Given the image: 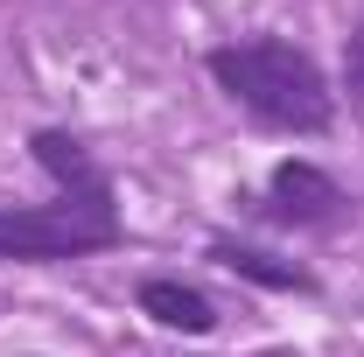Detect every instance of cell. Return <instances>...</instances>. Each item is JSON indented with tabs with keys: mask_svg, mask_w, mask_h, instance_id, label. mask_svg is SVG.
Returning a JSON list of instances; mask_svg holds the SVG:
<instances>
[{
	"mask_svg": "<svg viewBox=\"0 0 364 357\" xmlns=\"http://www.w3.org/2000/svg\"><path fill=\"white\" fill-rule=\"evenodd\" d=\"M28 154L49 176L43 203H0V260L14 267H63V260H98L127 245L119 218V182L70 127H36Z\"/></svg>",
	"mask_w": 364,
	"mask_h": 357,
	"instance_id": "6da1fadb",
	"label": "cell"
},
{
	"mask_svg": "<svg viewBox=\"0 0 364 357\" xmlns=\"http://www.w3.org/2000/svg\"><path fill=\"white\" fill-rule=\"evenodd\" d=\"M210 85L259 127V134H294V140H322L336 127V85L316 63V49L294 36H231V43L203 49Z\"/></svg>",
	"mask_w": 364,
	"mask_h": 357,
	"instance_id": "7a4b0ae2",
	"label": "cell"
},
{
	"mask_svg": "<svg viewBox=\"0 0 364 357\" xmlns=\"http://www.w3.org/2000/svg\"><path fill=\"white\" fill-rule=\"evenodd\" d=\"M350 218H358L350 189L329 176L322 161H309V154H287V161H273L267 189H259V224H273V231H294V238H329V231H343Z\"/></svg>",
	"mask_w": 364,
	"mask_h": 357,
	"instance_id": "3957f363",
	"label": "cell"
},
{
	"mask_svg": "<svg viewBox=\"0 0 364 357\" xmlns=\"http://www.w3.org/2000/svg\"><path fill=\"white\" fill-rule=\"evenodd\" d=\"M134 309L154 322V329H176V336H210L225 315H218V302L196 287V280H182V273H147L134 287Z\"/></svg>",
	"mask_w": 364,
	"mask_h": 357,
	"instance_id": "277c9868",
	"label": "cell"
},
{
	"mask_svg": "<svg viewBox=\"0 0 364 357\" xmlns=\"http://www.w3.org/2000/svg\"><path fill=\"white\" fill-rule=\"evenodd\" d=\"M210 260L238 280H252V287H267V294H322L316 267H301V260H280L267 245H252V238H210Z\"/></svg>",
	"mask_w": 364,
	"mask_h": 357,
	"instance_id": "5b68a950",
	"label": "cell"
},
{
	"mask_svg": "<svg viewBox=\"0 0 364 357\" xmlns=\"http://www.w3.org/2000/svg\"><path fill=\"white\" fill-rule=\"evenodd\" d=\"M336 78H343V98H350V112L364 119V14L350 21V36H343V70H336Z\"/></svg>",
	"mask_w": 364,
	"mask_h": 357,
	"instance_id": "8992f818",
	"label": "cell"
},
{
	"mask_svg": "<svg viewBox=\"0 0 364 357\" xmlns=\"http://www.w3.org/2000/svg\"><path fill=\"white\" fill-rule=\"evenodd\" d=\"M259 357H294V351H259Z\"/></svg>",
	"mask_w": 364,
	"mask_h": 357,
	"instance_id": "52a82bcc",
	"label": "cell"
},
{
	"mask_svg": "<svg viewBox=\"0 0 364 357\" xmlns=\"http://www.w3.org/2000/svg\"><path fill=\"white\" fill-rule=\"evenodd\" d=\"M28 357H43V351H28Z\"/></svg>",
	"mask_w": 364,
	"mask_h": 357,
	"instance_id": "ba28073f",
	"label": "cell"
}]
</instances>
